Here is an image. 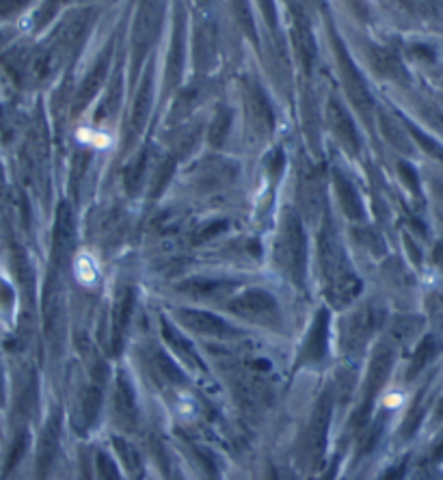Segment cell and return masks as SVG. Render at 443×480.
<instances>
[{
  "label": "cell",
  "mask_w": 443,
  "mask_h": 480,
  "mask_svg": "<svg viewBox=\"0 0 443 480\" xmlns=\"http://www.w3.org/2000/svg\"><path fill=\"white\" fill-rule=\"evenodd\" d=\"M98 472H100L102 480H119V469L106 455L98 457Z\"/></svg>",
  "instance_id": "obj_25"
},
{
  "label": "cell",
  "mask_w": 443,
  "mask_h": 480,
  "mask_svg": "<svg viewBox=\"0 0 443 480\" xmlns=\"http://www.w3.org/2000/svg\"><path fill=\"white\" fill-rule=\"evenodd\" d=\"M223 230H225V223H223V221H216L212 228H208V230H204V232H201L199 240H210L212 236H216L218 232H223Z\"/></svg>",
  "instance_id": "obj_26"
},
{
  "label": "cell",
  "mask_w": 443,
  "mask_h": 480,
  "mask_svg": "<svg viewBox=\"0 0 443 480\" xmlns=\"http://www.w3.org/2000/svg\"><path fill=\"white\" fill-rule=\"evenodd\" d=\"M151 100H154V89H151V76L147 74L141 82V89L137 93L135 98V106H132V115H130V128H128V137L135 139L141 128L149 115V109H151Z\"/></svg>",
  "instance_id": "obj_11"
},
{
  "label": "cell",
  "mask_w": 443,
  "mask_h": 480,
  "mask_svg": "<svg viewBox=\"0 0 443 480\" xmlns=\"http://www.w3.org/2000/svg\"><path fill=\"white\" fill-rule=\"evenodd\" d=\"M74 245V223L70 210L63 206L56 216V230H54V251L56 255H68Z\"/></svg>",
  "instance_id": "obj_14"
},
{
  "label": "cell",
  "mask_w": 443,
  "mask_h": 480,
  "mask_svg": "<svg viewBox=\"0 0 443 480\" xmlns=\"http://www.w3.org/2000/svg\"><path fill=\"white\" fill-rule=\"evenodd\" d=\"M115 405H117V413L123 424H132L137 420V402H135V392H132V386L128 381H125V376H121L117 381V398H115Z\"/></svg>",
  "instance_id": "obj_17"
},
{
  "label": "cell",
  "mask_w": 443,
  "mask_h": 480,
  "mask_svg": "<svg viewBox=\"0 0 443 480\" xmlns=\"http://www.w3.org/2000/svg\"><path fill=\"white\" fill-rule=\"evenodd\" d=\"M320 253H323V269L325 277L329 279V297L333 305H344L353 301L357 293L361 290V283L355 277V273L348 266L346 253L342 245L337 242L333 230H327L320 240Z\"/></svg>",
  "instance_id": "obj_1"
},
{
  "label": "cell",
  "mask_w": 443,
  "mask_h": 480,
  "mask_svg": "<svg viewBox=\"0 0 443 480\" xmlns=\"http://www.w3.org/2000/svg\"><path fill=\"white\" fill-rule=\"evenodd\" d=\"M275 260L279 269L286 273L294 283L303 285L305 281V236L299 226V219L292 216L283 223L275 245Z\"/></svg>",
  "instance_id": "obj_2"
},
{
  "label": "cell",
  "mask_w": 443,
  "mask_h": 480,
  "mask_svg": "<svg viewBox=\"0 0 443 480\" xmlns=\"http://www.w3.org/2000/svg\"><path fill=\"white\" fill-rule=\"evenodd\" d=\"M333 180H335V188H337V195L342 199V208H344L346 216L353 219V221H359L363 216V208H361V199L357 195V190L353 188L351 182H348L346 178H342L339 173H335Z\"/></svg>",
  "instance_id": "obj_15"
},
{
  "label": "cell",
  "mask_w": 443,
  "mask_h": 480,
  "mask_svg": "<svg viewBox=\"0 0 443 480\" xmlns=\"http://www.w3.org/2000/svg\"><path fill=\"white\" fill-rule=\"evenodd\" d=\"M327 327H329V312L320 309L318 316H316L313 325L305 338V344L301 348L299 355V366L301 364H316L323 362L327 355Z\"/></svg>",
  "instance_id": "obj_6"
},
{
  "label": "cell",
  "mask_w": 443,
  "mask_h": 480,
  "mask_svg": "<svg viewBox=\"0 0 443 480\" xmlns=\"http://www.w3.org/2000/svg\"><path fill=\"white\" fill-rule=\"evenodd\" d=\"M180 320L184 325H188L191 329L199 331V333H208V336H218V338H230V336H238V331L225 323L223 318H218L210 312H195V309H180L177 312Z\"/></svg>",
  "instance_id": "obj_8"
},
{
  "label": "cell",
  "mask_w": 443,
  "mask_h": 480,
  "mask_svg": "<svg viewBox=\"0 0 443 480\" xmlns=\"http://www.w3.org/2000/svg\"><path fill=\"white\" fill-rule=\"evenodd\" d=\"M100 407H102V390L98 386H93L85 396V415L89 418V422H93L98 418Z\"/></svg>",
  "instance_id": "obj_21"
},
{
  "label": "cell",
  "mask_w": 443,
  "mask_h": 480,
  "mask_svg": "<svg viewBox=\"0 0 443 480\" xmlns=\"http://www.w3.org/2000/svg\"><path fill=\"white\" fill-rule=\"evenodd\" d=\"M400 474H402V467H398V469L394 467V469H392V472H387L381 480H398V478H400Z\"/></svg>",
  "instance_id": "obj_27"
},
{
  "label": "cell",
  "mask_w": 443,
  "mask_h": 480,
  "mask_svg": "<svg viewBox=\"0 0 443 480\" xmlns=\"http://www.w3.org/2000/svg\"><path fill=\"white\" fill-rule=\"evenodd\" d=\"M163 333H165V338L171 342V346L175 348V353H177V355H180L186 364H191L193 368H201V362H199L197 353L193 350L191 342H186V340L182 338V333H177L175 329H171L167 323L163 325Z\"/></svg>",
  "instance_id": "obj_18"
},
{
  "label": "cell",
  "mask_w": 443,
  "mask_h": 480,
  "mask_svg": "<svg viewBox=\"0 0 443 480\" xmlns=\"http://www.w3.org/2000/svg\"><path fill=\"white\" fill-rule=\"evenodd\" d=\"M132 307H135L132 293H123L119 303H117V318H115V327H113V344H115V348L119 346L121 333L125 331V325H128V318L132 314Z\"/></svg>",
  "instance_id": "obj_19"
},
{
  "label": "cell",
  "mask_w": 443,
  "mask_h": 480,
  "mask_svg": "<svg viewBox=\"0 0 443 480\" xmlns=\"http://www.w3.org/2000/svg\"><path fill=\"white\" fill-rule=\"evenodd\" d=\"M230 123H232V113H230L227 109H223V111H218V113H216V117H214V121H212V125H210V133H208L212 145H218L220 141L225 139V135H227V130H230Z\"/></svg>",
  "instance_id": "obj_20"
},
{
  "label": "cell",
  "mask_w": 443,
  "mask_h": 480,
  "mask_svg": "<svg viewBox=\"0 0 443 480\" xmlns=\"http://www.w3.org/2000/svg\"><path fill=\"white\" fill-rule=\"evenodd\" d=\"M230 307L249 318H264V316L275 314L277 303L266 290H249V293L240 295L236 301H232Z\"/></svg>",
  "instance_id": "obj_9"
},
{
  "label": "cell",
  "mask_w": 443,
  "mask_h": 480,
  "mask_svg": "<svg viewBox=\"0 0 443 480\" xmlns=\"http://www.w3.org/2000/svg\"><path fill=\"white\" fill-rule=\"evenodd\" d=\"M337 61H339V72H342V78H344V87H346L348 98H351V102L368 117L370 111H372V98H370L368 87H366L361 74L355 68V63L351 61V56H348V52L342 46H337Z\"/></svg>",
  "instance_id": "obj_5"
},
{
  "label": "cell",
  "mask_w": 443,
  "mask_h": 480,
  "mask_svg": "<svg viewBox=\"0 0 443 480\" xmlns=\"http://www.w3.org/2000/svg\"><path fill=\"white\" fill-rule=\"evenodd\" d=\"M329 418H331V394H323V398L313 409L309 426H307V453L311 457L323 455L327 431H329Z\"/></svg>",
  "instance_id": "obj_7"
},
{
  "label": "cell",
  "mask_w": 443,
  "mask_h": 480,
  "mask_svg": "<svg viewBox=\"0 0 443 480\" xmlns=\"http://www.w3.org/2000/svg\"><path fill=\"white\" fill-rule=\"evenodd\" d=\"M182 59H184V50H182V35L175 37V50L171 52L169 59V78L171 82H177L180 72H182Z\"/></svg>",
  "instance_id": "obj_24"
},
{
  "label": "cell",
  "mask_w": 443,
  "mask_h": 480,
  "mask_svg": "<svg viewBox=\"0 0 443 480\" xmlns=\"http://www.w3.org/2000/svg\"><path fill=\"white\" fill-rule=\"evenodd\" d=\"M327 119H329V125H331V130L335 133V137L348 149H351V152H357L359 149L357 130H355L351 117H348V113L344 111V106L337 100H331L329 102V106H327Z\"/></svg>",
  "instance_id": "obj_10"
},
{
  "label": "cell",
  "mask_w": 443,
  "mask_h": 480,
  "mask_svg": "<svg viewBox=\"0 0 443 480\" xmlns=\"http://www.w3.org/2000/svg\"><path fill=\"white\" fill-rule=\"evenodd\" d=\"M106 72H108V54L104 56V61L98 63L96 70H93L89 74V78L82 82V89H80L78 98H76V111L82 109V106H87L91 102V98H96V93L100 91V87H102V82L106 78Z\"/></svg>",
  "instance_id": "obj_16"
},
{
  "label": "cell",
  "mask_w": 443,
  "mask_h": 480,
  "mask_svg": "<svg viewBox=\"0 0 443 480\" xmlns=\"http://www.w3.org/2000/svg\"><path fill=\"white\" fill-rule=\"evenodd\" d=\"M113 441H115V445H117V453L121 455L123 463L128 465L132 472H135V469H139V455H137L135 448H132L130 443H125L123 439H117V437H115Z\"/></svg>",
  "instance_id": "obj_23"
},
{
  "label": "cell",
  "mask_w": 443,
  "mask_h": 480,
  "mask_svg": "<svg viewBox=\"0 0 443 480\" xmlns=\"http://www.w3.org/2000/svg\"><path fill=\"white\" fill-rule=\"evenodd\" d=\"M389 366H392V353H389V348L383 346L381 350L376 353V357L372 359V366H370V372H368V379L363 383V400L355 413V418H353V424H363L368 420V415H370V409L374 405V398L378 394V390L383 388V383H385V376L389 372Z\"/></svg>",
  "instance_id": "obj_4"
},
{
  "label": "cell",
  "mask_w": 443,
  "mask_h": 480,
  "mask_svg": "<svg viewBox=\"0 0 443 480\" xmlns=\"http://www.w3.org/2000/svg\"><path fill=\"white\" fill-rule=\"evenodd\" d=\"M381 123H383V133H385V137H387L396 147H400V149H406V147H408V141H406L404 133L400 130L396 121H392L387 115H383Z\"/></svg>",
  "instance_id": "obj_22"
},
{
  "label": "cell",
  "mask_w": 443,
  "mask_h": 480,
  "mask_svg": "<svg viewBox=\"0 0 443 480\" xmlns=\"http://www.w3.org/2000/svg\"><path fill=\"white\" fill-rule=\"evenodd\" d=\"M372 66L376 68V72H381L387 78L406 80V72H404L402 63H400V59L394 50H387V48L372 50Z\"/></svg>",
  "instance_id": "obj_13"
},
{
  "label": "cell",
  "mask_w": 443,
  "mask_h": 480,
  "mask_svg": "<svg viewBox=\"0 0 443 480\" xmlns=\"http://www.w3.org/2000/svg\"><path fill=\"white\" fill-rule=\"evenodd\" d=\"M247 109H249L251 121L256 123L262 133H268L273 128V111H270L268 102L264 100L260 89H256V87L247 89Z\"/></svg>",
  "instance_id": "obj_12"
},
{
  "label": "cell",
  "mask_w": 443,
  "mask_h": 480,
  "mask_svg": "<svg viewBox=\"0 0 443 480\" xmlns=\"http://www.w3.org/2000/svg\"><path fill=\"white\" fill-rule=\"evenodd\" d=\"M385 312L381 307H363L357 314L342 325V350H346L348 355H355L366 346V342L372 338V333L378 329V325L383 323Z\"/></svg>",
  "instance_id": "obj_3"
}]
</instances>
